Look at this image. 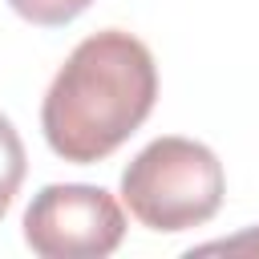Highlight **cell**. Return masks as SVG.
<instances>
[{
    "label": "cell",
    "mask_w": 259,
    "mask_h": 259,
    "mask_svg": "<svg viewBox=\"0 0 259 259\" xmlns=\"http://www.w3.org/2000/svg\"><path fill=\"white\" fill-rule=\"evenodd\" d=\"M24 170H28V158H24V142L16 134V125L0 113V219L8 214L20 182H24Z\"/></svg>",
    "instance_id": "obj_4"
},
{
    "label": "cell",
    "mask_w": 259,
    "mask_h": 259,
    "mask_svg": "<svg viewBox=\"0 0 259 259\" xmlns=\"http://www.w3.org/2000/svg\"><path fill=\"white\" fill-rule=\"evenodd\" d=\"M223 194L227 174L214 150L178 134L154 138L121 170V202L142 227L158 235H178L210 223L223 206Z\"/></svg>",
    "instance_id": "obj_2"
},
{
    "label": "cell",
    "mask_w": 259,
    "mask_h": 259,
    "mask_svg": "<svg viewBox=\"0 0 259 259\" xmlns=\"http://www.w3.org/2000/svg\"><path fill=\"white\" fill-rule=\"evenodd\" d=\"M247 247H259V231L239 235V239H227V243H210V247H202V251H247Z\"/></svg>",
    "instance_id": "obj_6"
},
{
    "label": "cell",
    "mask_w": 259,
    "mask_h": 259,
    "mask_svg": "<svg viewBox=\"0 0 259 259\" xmlns=\"http://www.w3.org/2000/svg\"><path fill=\"white\" fill-rule=\"evenodd\" d=\"M125 239L121 202L89 182H53L24 210V243L40 259H105Z\"/></svg>",
    "instance_id": "obj_3"
},
{
    "label": "cell",
    "mask_w": 259,
    "mask_h": 259,
    "mask_svg": "<svg viewBox=\"0 0 259 259\" xmlns=\"http://www.w3.org/2000/svg\"><path fill=\"white\" fill-rule=\"evenodd\" d=\"M16 16H24L28 24H40V28H61L69 20H77L93 0H8Z\"/></svg>",
    "instance_id": "obj_5"
},
{
    "label": "cell",
    "mask_w": 259,
    "mask_h": 259,
    "mask_svg": "<svg viewBox=\"0 0 259 259\" xmlns=\"http://www.w3.org/2000/svg\"><path fill=\"white\" fill-rule=\"evenodd\" d=\"M154 101L158 65L150 49L134 32L101 28L57 69L40 101V130L57 158L93 166L150 117Z\"/></svg>",
    "instance_id": "obj_1"
}]
</instances>
